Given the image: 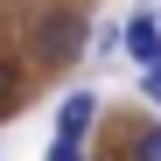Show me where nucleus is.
Returning a JSON list of instances; mask_svg holds the SVG:
<instances>
[{
    "mask_svg": "<svg viewBox=\"0 0 161 161\" xmlns=\"http://www.w3.org/2000/svg\"><path fill=\"white\" fill-rule=\"evenodd\" d=\"M119 42H126V56L133 63H161V7H133V21L119 28Z\"/></svg>",
    "mask_w": 161,
    "mask_h": 161,
    "instance_id": "nucleus-1",
    "label": "nucleus"
},
{
    "mask_svg": "<svg viewBox=\"0 0 161 161\" xmlns=\"http://www.w3.org/2000/svg\"><path fill=\"white\" fill-rule=\"evenodd\" d=\"M84 42H91V28H84L77 14H49V21H42V63H70Z\"/></svg>",
    "mask_w": 161,
    "mask_h": 161,
    "instance_id": "nucleus-2",
    "label": "nucleus"
},
{
    "mask_svg": "<svg viewBox=\"0 0 161 161\" xmlns=\"http://www.w3.org/2000/svg\"><path fill=\"white\" fill-rule=\"evenodd\" d=\"M91 119H98V98H91V91H70V98L56 105V133H77V140H84Z\"/></svg>",
    "mask_w": 161,
    "mask_h": 161,
    "instance_id": "nucleus-3",
    "label": "nucleus"
},
{
    "mask_svg": "<svg viewBox=\"0 0 161 161\" xmlns=\"http://www.w3.org/2000/svg\"><path fill=\"white\" fill-rule=\"evenodd\" d=\"M126 161H161V119L133 126V147H126Z\"/></svg>",
    "mask_w": 161,
    "mask_h": 161,
    "instance_id": "nucleus-4",
    "label": "nucleus"
},
{
    "mask_svg": "<svg viewBox=\"0 0 161 161\" xmlns=\"http://www.w3.org/2000/svg\"><path fill=\"white\" fill-rule=\"evenodd\" d=\"M49 161H84V140H77V133H56V140H49Z\"/></svg>",
    "mask_w": 161,
    "mask_h": 161,
    "instance_id": "nucleus-5",
    "label": "nucleus"
},
{
    "mask_svg": "<svg viewBox=\"0 0 161 161\" xmlns=\"http://www.w3.org/2000/svg\"><path fill=\"white\" fill-rule=\"evenodd\" d=\"M14 105V63H0V112Z\"/></svg>",
    "mask_w": 161,
    "mask_h": 161,
    "instance_id": "nucleus-6",
    "label": "nucleus"
},
{
    "mask_svg": "<svg viewBox=\"0 0 161 161\" xmlns=\"http://www.w3.org/2000/svg\"><path fill=\"white\" fill-rule=\"evenodd\" d=\"M140 91H147V98L161 105V63H147V77H140Z\"/></svg>",
    "mask_w": 161,
    "mask_h": 161,
    "instance_id": "nucleus-7",
    "label": "nucleus"
}]
</instances>
